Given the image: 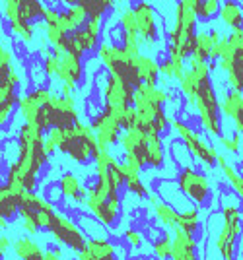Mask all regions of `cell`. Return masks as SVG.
I'll return each instance as SVG.
<instances>
[{
	"instance_id": "6da1fadb",
	"label": "cell",
	"mask_w": 243,
	"mask_h": 260,
	"mask_svg": "<svg viewBox=\"0 0 243 260\" xmlns=\"http://www.w3.org/2000/svg\"><path fill=\"white\" fill-rule=\"evenodd\" d=\"M216 62L202 60L199 56H191L183 76L177 80V87L185 98L187 105L197 115L202 132L210 138H218L224 132V117L220 111V98L212 82V72Z\"/></svg>"
},
{
	"instance_id": "7a4b0ae2",
	"label": "cell",
	"mask_w": 243,
	"mask_h": 260,
	"mask_svg": "<svg viewBox=\"0 0 243 260\" xmlns=\"http://www.w3.org/2000/svg\"><path fill=\"white\" fill-rule=\"evenodd\" d=\"M18 138V155L4 163V183L16 194L25 190H37L43 169L51 161L47 150V134L37 126L20 122L14 134Z\"/></svg>"
},
{
	"instance_id": "3957f363",
	"label": "cell",
	"mask_w": 243,
	"mask_h": 260,
	"mask_svg": "<svg viewBox=\"0 0 243 260\" xmlns=\"http://www.w3.org/2000/svg\"><path fill=\"white\" fill-rule=\"evenodd\" d=\"M111 150H100L96 157V179L88 184V192L84 200V208L88 214L100 219L107 229L115 228L123 214V196L121 188H117L111 181L107 169V155Z\"/></svg>"
},
{
	"instance_id": "277c9868",
	"label": "cell",
	"mask_w": 243,
	"mask_h": 260,
	"mask_svg": "<svg viewBox=\"0 0 243 260\" xmlns=\"http://www.w3.org/2000/svg\"><path fill=\"white\" fill-rule=\"evenodd\" d=\"M47 134V150L49 153H60L76 165H89L96 163L100 153V144L96 130L86 120H78L70 126H53Z\"/></svg>"
},
{
	"instance_id": "5b68a950",
	"label": "cell",
	"mask_w": 243,
	"mask_h": 260,
	"mask_svg": "<svg viewBox=\"0 0 243 260\" xmlns=\"http://www.w3.org/2000/svg\"><path fill=\"white\" fill-rule=\"evenodd\" d=\"M173 101V93L160 87V84L142 82L134 89L133 105L136 109V126L142 130H156L166 134L171 128V117L166 107Z\"/></svg>"
},
{
	"instance_id": "8992f818",
	"label": "cell",
	"mask_w": 243,
	"mask_h": 260,
	"mask_svg": "<svg viewBox=\"0 0 243 260\" xmlns=\"http://www.w3.org/2000/svg\"><path fill=\"white\" fill-rule=\"evenodd\" d=\"M23 86V70L20 68L18 56L12 45L6 41V31H2L0 45V126L6 130L18 111L20 87Z\"/></svg>"
},
{
	"instance_id": "52a82bcc",
	"label": "cell",
	"mask_w": 243,
	"mask_h": 260,
	"mask_svg": "<svg viewBox=\"0 0 243 260\" xmlns=\"http://www.w3.org/2000/svg\"><path fill=\"white\" fill-rule=\"evenodd\" d=\"M199 16L197 12L191 10L183 2H179L175 8L173 22L167 27L166 39V56H171L175 60L187 62L195 53L197 33H199Z\"/></svg>"
},
{
	"instance_id": "ba28073f",
	"label": "cell",
	"mask_w": 243,
	"mask_h": 260,
	"mask_svg": "<svg viewBox=\"0 0 243 260\" xmlns=\"http://www.w3.org/2000/svg\"><path fill=\"white\" fill-rule=\"evenodd\" d=\"M133 12L134 18H136V27H138V37H140V43H142V51L162 58L166 53L167 27L166 22L160 16V12L156 10L150 0L133 2Z\"/></svg>"
},
{
	"instance_id": "9c48e42d",
	"label": "cell",
	"mask_w": 243,
	"mask_h": 260,
	"mask_svg": "<svg viewBox=\"0 0 243 260\" xmlns=\"http://www.w3.org/2000/svg\"><path fill=\"white\" fill-rule=\"evenodd\" d=\"M96 58L111 76L127 82L134 89H136V86L142 84L140 72L136 68V62H134V54L129 53L121 43L113 41L109 37H103V41L96 51Z\"/></svg>"
},
{
	"instance_id": "30bf717a",
	"label": "cell",
	"mask_w": 243,
	"mask_h": 260,
	"mask_svg": "<svg viewBox=\"0 0 243 260\" xmlns=\"http://www.w3.org/2000/svg\"><path fill=\"white\" fill-rule=\"evenodd\" d=\"M216 68L224 74L228 87L243 93V29L224 33Z\"/></svg>"
},
{
	"instance_id": "8fae6325",
	"label": "cell",
	"mask_w": 243,
	"mask_h": 260,
	"mask_svg": "<svg viewBox=\"0 0 243 260\" xmlns=\"http://www.w3.org/2000/svg\"><path fill=\"white\" fill-rule=\"evenodd\" d=\"M171 130L179 140L183 142L189 148V152L193 155V159L199 163L204 171H214L218 167V150L214 144H210L204 134L193 128L187 120L179 119V117H171Z\"/></svg>"
},
{
	"instance_id": "7c38bea8",
	"label": "cell",
	"mask_w": 243,
	"mask_h": 260,
	"mask_svg": "<svg viewBox=\"0 0 243 260\" xmlns=\"http://www.w3.org/2000/svg\"><path fill=\"white\" fill-rule=\"evenodd\" d=\"M96 87L100 93L101 107L113 111L119 119H123V115L129 111V107H133L134 87L119 78L111 76L103 66L96 72Z\"/></svg>"
},
{
	"instance_id": "4fadbf2b",
	"label": "cell",
	"mask_w": 243,
	"mask_h": 260,
	"mask_svg": "<svg viewBox=\"0 0 243 260\" xmlns=\"http://www.w3.org/2000/svg\"><path fill=\"white\" fill-rule=\"evenodd\" d=\"M175 181L191 204L208 208L210 202L214 200V184L210 181L208 171H200L195 165L181 167V169H177Z\"/></svg>"
},
{
	"instance_id": "5bb4252c",
	"label": "cell",
	"mask_w": 243,
	"mask_h": 260,
	"mask_svg": "<svg viewBox=\"0 0 243 260\" xmlns=\"http://www.w3.org/2000/svg\"><path fill=\"white\" fill-rule=\"evenodd\" d=\"M53 89L47 86H34L27 91H20L18 99V115L22 122H27L32 126H37L39 130L47 132L45 124V107L53 98Z\"/></svg>"
},
{
	"instance_id": "9a60e30c",
	"label": "cell",
	"mask_w": 243,
	"mask_h": 260,
	"mask_svg": "<svg viewBox=\"0 0 243 260\" xmlns=\"http://www.w3.org/2000/svg\"><path fill=\"white\" fill-rule=\"evenodd\" d=\"M53 51L56 53V68L51 82H56L58 86H68L78 91V87L86 80V68H88V62H84V54L65 49H53Z\"/></svg>"
},
{
	"instance_id": "2e32d148",
	"label": "cell",
	"mask_w": 243,
	"mask_h": 260,
	"mask_svg": "<svg viewBox=\"0 0 243 260\" xmlns=\"http://www.w3.org/2000/svg\"><path fill=\"white\" fill-rule=\"evenodd\" d=\"M47 233L55 239L56 245L65 247L70 252H80L86 247V241H88V235L84 233V229L80 228L76 217L68 216L67 212H63L60 208L56 210L53 223H51Z\"/></svg>"
},
{
	"instance_id": "e0dca14e",
	"label": "cell",
	"mask_w": 243,
	"mask_h": 260,
	"mask_svg": "<svg viewBox=\"0 0 243 260\" xmlns=\"http://www.w3.org/2000/svg\"><path fill=\"white\" fill-rule=\"evenodd\" d=\"M82 120V111L78 107L76 95H63L55 91L49 105L45 107V124L47 132L53 126H70Z\"/></svg>"
},
{
	"instance_id": "ac0fdd59",
	"label": "cell",
	"mask_w": 243,
	"mask_h": 260,
	"mask_svg": "<svg viewBox=\"0 0 243 260\" xmlns=\"http://www.w3.org/2000/svg\"><path fill=\"white\" fill-rule=\"evenodd\" d=\"M89 124L96 130L100 150H111L113 152V148L119 146V140H121V134L125 128H123L121 119L113 111L100 107V111H96L89 117Z\"/></svg>"
},
{
	"instance_id": "d6986e66",
	"label": "cell",
	"mask_w": 243,
	"mask_h": 260,
	"mask_svg": "<svg viewBox=\"0 0 243 260\" xmlns=\"http://www.w3.org/2000/svg\"><path fill=\"white\" fill-rule=\"evenodd\" d=\"M47 2L45 0H2V20H23L37 25L43 23Z\"/></svg>"
},
{
	"instance_id": "ffe728a7",
	"label": "cell",
	"mask_w": 243,
	"mask_h": 260,
	"mask_svg": "<svg viewBox=\"0 0 243 260\" xmlns=\"http://www.w3.org/2000/svg\"><path fill=\"white\" fill-rule=\"evenodd\" d=\"M105 20L107 18H89V22L70 35L72 45L78 53L86 54H96L98 47L103 41V33H105Z\"/></svg>"
},
{
	"instance_id": "44dd1931",
	"label": "cell",
	"mask_w": 243,
	"mask_h": 260,
	"mask_svg": "<svg viewBox=\"0 0 243 260\" xmlns=\"http://www.w3.org/2000/svg\"><path fill=\"white\" fill-rule=\"evenodd\" d=\"M224 37L220 27L216 25H202L197 33V43H195V56H199L202 60L216 62L218 60V47Z\"/></svg>"
},
{
	"instance_id": "7402d4cb",
	"label": "cell",
	"mask_w": 243,
	"mask_h": 260,
	"mask_svg": "<svg viewBox=\"0 0 243 260\" xmlns=\"http://www.w3.org/2000/svg\"><path fill=\"white\" fill-rule=\"evenodd\" d=\"M220 111L224 119L230 120L233 132L243 134V93L235 91L232 87L224 89L220 95Z\"/></svg>"
},
{
	"instance_id": "603a6c76",
	"label": "cell",
	"mask_w": 243,
	"mask_h": 260,
	"mask_svg": "<svg viewBox=\"0 0 243 260\" xmlns=\"http://www.w3.org/2000/svg\"><path fill=\"white\" fill-rule=\"evenodd\" d=\"M58 186L63 190L65 196V202L68 208H78L84 206V200H86V192H88V184H84V181L72 171H65V173L58 177Z\"/></svg>"
},
{
	"instance_id": "cb8c5ba5",
	"label": "cell",
	"mask_w": 243,
	"mask_h": 260,
	"mask_svg": "<svg viewBox=\"0 0 243 260\" xmlns=\"http://www.w3.org/2000/svg\"><path fill=\"white\" fill-rule=\"evenodd\" d=\"M167 163V148L164 134L146 130V169L162 171Z\"/></svg>"
},
{
	"instance_id": "d4e9b609",
	"label": "cell",
	"mask_w": 243,
	"mask_h": 260,
	"mask_svg": "<svg viewBox=\"0 0 243 260\" xmlns=\"http://www.w3.org/2000/svg\"><path fill=\"white\" fill-rule=\"evenodd\" d=\"M78 260H117V247L107 237H88L86 247L76 252Z\"/></svg>"
},
{
	"instance_id": "484cf974",
	"label": "cell",
	"mask_w": 243,
	"mask_h": 260,
	"mask_svg": "<svg viewBox=\"0 0 243 260\" xmlns=\"http://www.w3.org/2000/svg\"><path fill=\"white\" fill-rule=\"evenodd\" d=\"M171 260H199V241L197 235L185 233L181 229L173 231V252Z\"/></svg>"
},
{
	"instance_id": "4316f807",
	"label": "cell",
	"mask_w": 243,
	"mask_h": 260,
	"mask_svg": "<svg viewBox=\"0 0 243 260\" xmlns=\"http://www.w3.org/2000/svg\"><path fill=\"white\" fill-rule=\"evenodd\" d=\"M58 6H84L92 18H107L119 8V0H56Z\"/></svg>"
},
{
	"instance_id": "83f0119b",
	"label": "cell",
	"mask_w": 243,
	"mask_h": 260,
	"mask_svg": "<svg viewBox=\"0 0 243 260\" xmlns=\"http://www.w3.org/2000/svg\"><path fill=\"white\" fill-rule=\"evenodd\" d=\"M88 10L84 6H67V8H60V16H58V25L68 33L72 35L74 31L82 29L86 23L89 22Z\"/></svg>"
},
{
	"instance_id": "f1b7e54d",
	"label": "cell",
	"mask_w": 243,
	"mask_h": 260,
	"mask_svg": "<svg viewBox=\"0 0 243 260\" xmlns=\"http://www.w3.org/2000/svg\"><path fill=\"white\" fill-rule=\"evenodd\" d=\"M154 190L158 192V194H160V198H164L166 202L173 204V206H175L179 212L191 206L189 198L183 194V192H181V188H179V184H177L175 179H162V181H160V183L154 186Z\"/></svg>"
},
{
	"instance_id": "f546056e",
	"label": "cell",
	"mask_w": 243,
	"mask_h": 260,
	"mask_svg": "<svg viewBox=\"0 0 243 260\" xmlns=\"http://www.w3.org/2000/svg\"><path fill=\"white\" fill-rule=\"evenodd\" d=\"M134 62L140 72V78L146 84H160L162 70H160V56H154L150 53L134 54Z\"/></svg>"
},
{
	"instance_id": "4dcf8cb0",
	"label": "cell",
	"mask_w": 243,
	"mask_h": 260,
	"mask_svg": "<svg viewBox=\"0 0 243 260\" xmlns=\"http://www.w3.org/2000/svg\"><path fill=\"white\" fill-rule=\"evenodd\" d=\"M152 216L154 219L158 221V225L162 229H171V231H175L179 228V210H177L173 204H169L166 202L164 198H160L156 204H152Z\"/></svg>"
},
{
	"instance_id": "1f68e13d",
	"label": "cell",
	"mask_w": 243,
	"mask_h": 260,
	"mask_svg": "<svg viewBox=\"0 0 243 260\" xmlns=\"http://www.w3.org/2000/svg\"><path fill=\"white\" fill-rule=\"evenodd\" d=\"M218 20H220L224 27H228V31L243 29V2H239V0H224Z\"/></svg>"
},
{
	"instance_id": "d6a6232c",
	"label": "cell",
	"mask_w": 243,
	"mask_h": 260,
	"mask_svg": "<svg viewBox=\"0 0 243 260\" xmlns=\"http://www.w3.org/2000/svg\"><path fill=\"white\" fill-rule=\"evenodd\" d=\"M12 250L18 260H43L45 249L43 245H39L32 235H23L18 237L12 245Z\"/></svg>"
},
{
	"instance_id": "836d02e7",
	"label": "cell",
	"mask_w": 243,
	"mask_h": 260,
	"mask_svg": "<svg viewBox=\"0 0 243 260\" xmlns=\"http://www.w3.org/2000/svg\"><path fill=\"white\" fill-rule=\"evenodd\" d=\"M20 208H22V196L10 190L6 183H2L0 186V217L14 221L16 217H20Z\"/></svg>"
},
{
	"instance_id": "e575fe53",
	"label": "cell",
	"mask_w": 243,
	"mask_h": 260,
	"mask_svg": "<svg viewBox=\"0 0 243 260\" xmlns=\"http://www.w3.org/2000/svg\"><path fill=\"white\" fill-rule=\"evenodd\" d=\"M218 169H220L222 177L226 179L228 186L241 198V202H243V173L241 171H239L237 167H233L232 163L228 161V157H226L224 153L218 155Z\"/></svg>"
},
{
	"instance_id": "d590c367",
	"label": "cell",
	"mask_w": 243,
	"mask_h": 260,
	"mask_svg": "<svg viewBox=\"0 0 243 260\" xmlns=\"http://www.w3.org/2000/svg\"><path fill=\"white\" fill-rule=\"evenodd\" d=\"M200 228H202V208L191 204L189 208L181 210L179 214V228L185 233H191V235H199Z\"/></svg>"
},
{
	"instance_id": "8d00e7d4",
	"label": "cell",
	"mask_w": 243,
	"mask_h": 260,
	"mask_svg": "<svg viewBox=\"0 0 243 260\" xmlns=\"http://www.w3.org/2000/svg\"><path fill=\"white\" fill-rule=\"evenodd\" d=\"M152 252L158 260H171V252H173V231L171 229H164L152 241Z\"/></svg>"
},
{
	"instance_id": "74e56055",
	"label": "cell",
	"mask_w": 243,
	"mask_h": 260,
	"mask_svg": "<svg viewBox=\"0 0 243 260\" xmlns=\"http://www.w3.org/2000/svg\"><path fill=\"white\" fill-rule=\"evenodd\" d=\"M187 68V62H181V60H175L171 56H162L160 58V70H162V80L164 82H177L179 78L183 76Z\"/></svg>"
},
{
	"instance_id": "f35d334b",
	"label": "cell",
	"mask_w": 243,
	"mask_h": 260,
	"mask_svg": "<svg viewBox=\"0 0 243 260\" xmlns=\"http://www.w3.org/2000/svg\"><path fill=\"white\" fill-rule=\"evenodd\" d=\"M169 153H171V157H173V165H175V167H189V165H195V163H197L193 159L189 148L179 140V138L169 144Z\"/></svg>"
},
{
	"instance_id": "ab89813d",
	"label": "cell",
	"mask_w": 243,
	"mask_h": 260,
	"mask_svg": "<svg viewBox=\"0 0 243 260\" xmlns=\"http://www.w3.org/2000/svg\"><path fill=\"white\" fill-rule=\"evenodd\" d=\"M216 144L220 146L222 150H226V153H232V155H237V153L241 152L243 134H239V132H232V134H224V132H222L220 136L216 138Z\"/></svg>"
},
{
	"instance_id": "60d3db41",
	"label": "cell",
	"mask_w": 243,
	"mask_h": 260,
	"mask_svg": "<svg viewBox=\"0 0 243 260\" xmlns=\"http://www.w3.org/2000/svg\"><path fill=\"white\" fill-rule=\"evenodd\" d=\"M123 239H125V243H127L131 249H140V247L144 245V235L138 231V229H134V228L125 229Z\"/></svg>"
},
{
	"instance_id": "b9f144b4",
	"label": "cell",
	"mask_w": 243,
	"mask_h": 260,
	"mask_svg": "<svg viewBox=\"0 0 243 260\" xmlns=\"http://www.w3.org/2000/svg\"><path fill=\"white\" fill-rule=\"evenodd\" d=\"M53 204H60V202H65V196H63V190H60V186H58V183H51L49 186H47V190L43 192Z\"/></svg>"
},
{
	"instance_id": "7bdbcfd3",
	"label": "cell",
	"mask_w": 243,
	"mask_h": 260,
	"mask_svg": "<svg viewBox=\"0 0 243 260\" xmlns=\"http://www.w3.org/2000/svg\"><path fill=\"white\" fill-rule=\"evenodd\" d=\"M43 260H65L63 258V249L58 247H47L45 249V258Z\"/></svg>"
},
{
	"instance_id": "ee69618b",
	"label": "cell",
	"mask_w": 243,
	"mask_h": 260,
	"mask_svg": "<svg viewBox=\"0 0 243 260\" xmlns=\"http://www.w3.org/2000/svg\"><path fill=\"white\" fill-rule=\"evenodd\" d=\"M12 245H14V241H10V239L2 233V237H0V256H2V258L6 256V250L12 249Z\"/></svg>"
},
{
	"instance_id": "f6af8a7d",
	"label": "cell",
	"mask_w": 243,
	"mask_h": 260,
	"mask_svg": "<svg viewBox=\"0 0 243 260\" xmlns=\"http://www.w3.org/2000/svg\"><path fill=\"white\" fill-rule=\"evenodd\" d=\"M179 2H183V4H185V6H189L191 10L197 12L200 8V4H202L204 0H179Z\"/></svg>"
},
{
	"instance_id": "bcb514c9",
	"label": "cell",
	"mask_w": 243,
	"mask_h": 260,
	"mask_svg": "<svg viewBox=\"0 0 243 260\" xmlns=\"http://www.w3.org/2000/svg\"><path fill=\"white\" fill-rule=\"evenodd\" d=\"M134 260H158V258H156V256L154 258H144V256H140V258H134Z\"/></svg>"
}]
</instances>
